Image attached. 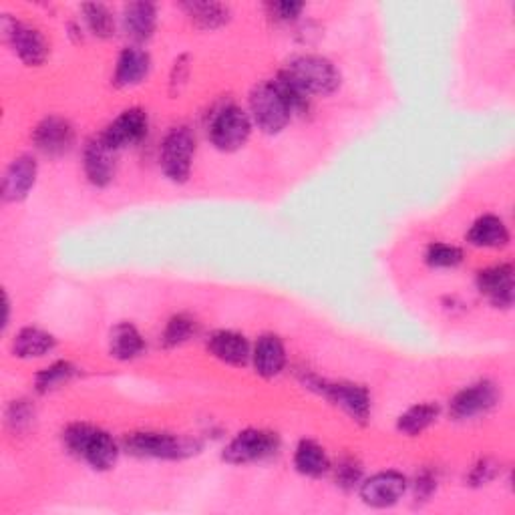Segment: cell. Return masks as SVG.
<instances>
[{
    "instance_id": "cell-1",
    "label": "cell",
    "mask_w": 515,
    "mask_h": 515,
    "mask_svg": "<svg viewBox=\"0 0 515 515\" xmlns=\"http://www.w3.org/2000/svg\"><path fill=\"white\" fill-rule=\"evenodd\" d=\"M310 99L294 91L280 77L262 81L250 93V119L266 135L286 129L296 113L308 109Z\"/></svg>"
},
{
    "instance_id": "cell-2",
    "label": "cell",
    "mask_w": 515,
    "mask_h": 515,
    "mask_svg": "<svg viewBox=\"0 0 515 515\" xmlns=\"http://www.w3.org/2000/svg\"><path fill=\"white\" fill-rule=\"evenodd\" d=\"M278 77L306 99L332 95L340 87L338 69L320 55H298L290 59Z\"/></svg>"
},
{
    "instance_id": "cell-3",
    "label": "cell",
    "mask_w": 515,
    "mask_h": 515,
    "mask_svg": "<svg viewBox=\"0 0 515 515\" xmlns=\"http://www.w3.org/2000/svg\"><path fill=\"white\" fill-rule=\"evenodd\" d=\"M63 443L71 455L95 471H109L119 459L117 441L107 431L89 423H71L63 431Z\"/></svg>"
},
{
    "instance_id": "cell-4",
    "label": "cell",
    "mask_w": 515,
    "mask_h": 515,
    "mask_svg": "<svg viewBox=\"0 0 515 515\" xmlns=\"http://www.w3.org/2000/svg\"><path fill=\"white\" fill-rule=\"evenodd\" d=\"M123 447L129 455L139 459H157V461H180L196 455L202 445L178 437L174 433L161 431H137L125 437Z\"/></svg>"
},
{
    "instance_id": "cell-5",
    "label": "cell",
    "mask_w": 515,
    "mask_h": 515,
    "mask_svg": "<svg viewBox=\"0 0 515 515\" xmlns=\"http://www.w3.org/2000/svg\"><path fill=\"white\" fill-rule=\"evenodd\" d=\"M304 387L314 391L316 395L324 397L328 403L338 407L340 411H345L355 423H369L371 419V393L367 387L349 383V381H326L314 375L304 377Z\"/></svg>"
},
{
    "instance_id": "cell-6",
    "label": "cell",
    "mask_w": 515,
    "mask_h": 515,
    "mask_svg": "<svg viewBox=\"0 0 515 515\" xmlns=\"http://www.w3.org/2000/svg\"><path fill=\"white\" fill-rule=\"evenodd\" d=\"M196 155V137L190 127H171L159 147V167L163 176L174 184H186L192 174Z\"/></svg>"
},
{
    "instance_id": "cell-7",
    "label": "cell",
    "mask_w": 515,
    "mask_h": 515,
    "mask_svg": "<svg viewBox=\"0 0 515 515\" xmlns=\"http://www.w3.org/2000/svg\"><path fill=\"white\" fill-rule=\"evenodd\" d=\"M252 119L242 107L230 103L218 109L210 121V141L216 149L232 153L242 149L252 135Z\"/></svg>"
},
{
    "instance_id": "cell-8",
    "label": "cell",
    "mask_w": 515,
    "mask_h": 515,
    "mask_svg": "<svg viewBox=\"0 0 515 515\" xmlns=\"http://www.w3.org/2000/svg\"><path fill=\"white\" fill-rule=\"evenodd\" d=\"M280 451V437L268 429H244L240 431L222 453V459L230 465H248L274 457Z\"/></svg>"
},
{
    "instance_id": "cell-9",
    "label": "cell",
    "mask_w": 515,
    "mask_h": 515,
    "mask_svg": "<svg viewBox=\"0 0 515 515\" xmlns=\"http://www.w3.org/2000/svg\"><path fill=\"white\" fill-rule=\"evenodd\" d=\"M3 37L13 49V53L27 65V67H41L49 59V43L45 35L27 23L11 19L9 15L3 17Z\"/></svg>"
},
{
    "instance_id": "cell-10",
    "label": "cell",
    "mask_w": 515,
    "mask_h": 515,
    "mask_svg": "<svg viewBox=\"0 0 515 515\" xmlns=\"http://www.w3.org/2000/svg\"><path fill=\"white\" fill-rule=\"evenodd\" d=\"M501 395L497 385L491 381H477L461 389L449 403V413L455 421H471L493 411Z\"/></svg>"
},
{
    "instance_id": "cell-11",
    "label": "cell",
    "mask_w": 515,
    "mask_h": 515,
    "mask_svg": "<svg viewBox=\"0 0 515 515\" xmlns=\"http://www.w3.org/2000/svg\"><path fill=\"white\" fill-rule=\"evenodd\" d=\"M409 489V481L399 471H381L363 479L359 485V493L365 505L385 509L397 505Z\"/></svg>"
},
{
    "instance_id": "cell-12",
    "label": "cell",
    "mask_w": 515,
    "mask_h": 515,
    "mask_svg": "<svg viewBox=\"0 0 515 515\" xmlns=\"http://www.w3.org/2000/svg\"><path fill=\"white\" fill-rule=\"evenodd\" d=\"M75 137H77L75 127L71 125L69 119L61 115L45 117L43 121H39V125L33 131L35 147L51 159H59L67 155L75 145Z\"/></svg>"
},
{
    "instance_id": "cell-13",
    "label": "cell",
    "mask_w": 515,
    "mask_h": 515,
    "mask_svg": "<svg viewBox=\"0 0 515 515\" xmlns=\"http://www.w3.org/2000/svg\"><path fill=\"white\" fill-rule=\"evenodd\" d=\"M147 131H149L147 113L141 107H131V109H125L121 115H117L101 133V137L111 149L119 153L121 149L141 143L147 137Z\"/></svg>"
},
{
    "instance_id": "cell-14",
    "label": "cell",
    "mask_w": 515,
    "mask_h": 515,
    "mask_svg": "<svg viewBox=\"0 0 515 515\" xmlns=\"http://www.w3.org/2000/svg\"><path fill=\"white\" fill-rule=\"evenodd\" d=\"M85 178L95 188H107L117 174V151L101 135L91 137L83 147Z\"/></svg>"
},
{
    "instance_id": "cell-15",
    "label": "cell",
    "mask_w": 515,
    "mask_h": 515,
    "mask_svg": "<svg viewBox=\"0 0 515 515\" xmlns=\"http://www.w3.org/2000/svg\"><path fill=\"white\" fill-rule=\"evenodd\" d=\"M39 165L37 159L29 153L17 155L5 169L3 186H0V194L7 204H17L29 198L31 190L37 184Z\"/></svg>"
},
{
    "instance_id": "cell-16",
    "label": "cell",
    "mask_w": 515,
    "mask_h": 515,
    "mask_svg": "<svg viewBox=\"0 0 515 515\" xmlns=\"http://www.w3.org/2000/svg\"><path fill=\"white\" fill-rule=\"evenodd\" d=\"M477 290L489 300L495 308H511L513 306V266L511 264H495L483 268L477 274Z\"/></svg>"
},
{
    "instance_id": "cell-17",
    "label": "cell",
    "mask_w": 515,
    "mask_h": 515,
    "mask_svg": "<svg viewBox=\"0 0 515 515\" xmlns=\"http://www.w3.org/2000/svg\"><path fill=\"white\" fill-rule=\"evenodd\" d=\"M208 351L212 357L230 367H246L252 361L250 342L236 330H216L208 338Z\"/></svg>"
},
{
    "instance_id": "cell-18",
    "label": "cell",
    "mask_w": 515,
    "mask_h": 515,
    "mask_svg": "<svg viewBox=\"0 0 515 515\" xmlns=\"http://www.w3.org/2000/svg\"><path fill=\"white\" fill-rule=\"evenodd\" d=\"M121 23H123L125 35L135 43V47H139L155 35L157 7L153 3H145V0L129 3L123 7Z\"/></svg>"
},
{
    "instance_id": "cell-19",
    "label": "cell",
    "mask_w": 515,
    "mask_h": 515,
    "mask_svg": "<svg viewBox=\"0 0 515 515\" xmlns=\"http://www.w3.org/2000/svg\"><path fill=\"white\" fill-rule=\"evenodd\" d=\"M252 365L258 377L274 379L286 367V349L280 336L262 334L252 351Z\"/></svg>"
},
{
    "instance_id": "cell-20",
    "label": "cell",
    "mask_w": 515,
    "mask_h": 515,
    "mask_svg": "<svg viewBox=\"0 0 515 515\" xmlns=\"http://www.w3.org/2000/svg\"><path fill=\"white\" fill-rule=\"evenodd\" d=\"M151 71V57L141 47H127L119 53L115 71H113V85L117 89H129L147 79Z\"/></svg>"
},
{
    "instance_id": "cell-21",
    "label": "cell",
    "mask_w": 515,
    "mask_h": 515,
    "mask_svg": "<svg viewBox=\"0 0 515 515\" xmlns=\"http://www.w3.org/2000/svg\"><path fill=\"white\" fill-rule=\"evenodd\" d=\"M145 349L147 345L143 334L131 322H119L115 328H111L109 355L115 361H121V363L135 361L145 353Z\"/></svg>"
},
{
    "instance_id": "cell-22",
    "label": "cell",
    "mask_w": 515,
    "mask_h": 515,
    "mask_svg": "<svg viewBox=\"0 0 515 515\" xmlns=\"http://www.w3.org/2000/svg\"><path fill=\"white\" fill-rule=\"evenodd\" d=\"M55 347H57V338L39 326L21 328L15 334L11 345L13 355L19 359H41L51 355Z\"/></svg>"
},
{
    "instance_id": "cell-23",
    "label": "cell",
    "mask_w": 515,
    "mask_h": 515,
    "mask_svg": "<svg viewBox=\"0 0 515 515\" xmlns=\"http://www.w3.org/2000/svg\"><path fill=\"white\" fill-rule=\"evenodd\" d=\"M182 11L202 31H216L232 19L228 5L212 3V0H188V3H182Z\"/></svg>"
},
{
    "instance_id": "cell-24",
    "label": "cell",
    "mask_w": 515,
    "mask_h": 515,
    "mask_svg": "<svg viewBox=\"0 0 515 515\" xmlns=\"http://www.w3.org/2000/svg\"><path fill=\"white\" fill-rule=\"evenodd\" d=\"M467 242L475 248H503L509 242V230L499 216L485 214L471 224Z\"/></svg>"
},
{
    "instance_id": "cell-25",
    "label": "cell",
    "mask_w": 515,
    "mask_h": 515,
    "mask_svg": "<svg viewBox=\"0 0 515 515\" xmlns=\"http://www.w3.org/2000/svg\"><path fill=\"white\" fill-rule=\"evenodd\" d=\"M294 467L304 477H322L330 471V459L324 447L312 439H302L294 449Z\"/></svg>"
},
{
    "instance_id": "cell-26",
    "label": "cell",
    "mask_w": 515,
    "mask_h": 515,
    "mask_svg": "<svg viewBox=\"0 0 515 515\" xmlns=\"http://www.w3.org/2000/svg\"><path fill=\"white\" fill-rule=\"evenodd\" d=\"M439 415H441V407L437 403L413 405L397 419V431L407 437H419L439 419Z\"/></svg>"
},
{
    "instance_id": "cell-27",
    "label": "cell",
    "mask_w": 515,
    "mask_h": 515,
    "mask_svg": "<svg viewBox=\"0 0 515 515\" xmlns=\"http://www.w3.org/2000/svg\"><path fill=\"white\" fill-rule=\"evenodd\" d=\"M198 332H200V322L194 316L180 312L167 320L161 332V342L165 349H178L186 345V342H190L194 336H198Z\"/></svg>"
},
{
    "instance_id": "cell-28",
    "label": "cell",
    "mask_w": 515,
    "mask_h": 515,
    "mask_svg": "<svg viewBox=\"0 0 515 515\" xmlns=\"http://www.w3.org/2000/svg\"><path fill=\"white\" fill-rule=\"evenodd\" d=\"M79 369L69 361H57L35 375V391L39 395H51L77 377Z\"/></svg>"
},
{
    "instance_id": "cell-29",
    "label": "cell",
    "mask_w": 515,
    "mask_h": 515,
    "mask_svg": "<svg viewBox=\"0 0 515 515\" xmlns=\"http://www.w3.org/2000/svg\"><path fill=\"white\" fill-rule=\"evenodd\" d=\"M81 13H83V21H85L87 31L93 37H97L101 41H107V39L115 37L117 23H115V17H113V13L107 5L89 3V5L81 7Z\"/></svg>"
},
{
    "instance_id": "cell-30",
    "label": "cell",
    "mask_w": 515,
    "mask_h": 515,
    "mask_svg": "<svg viewBox=\"0 0 515 515\" xmlns=\"http://www.w3.org/2000/svg\"><path fill=\"white\" fill-rule=\"evenodd\" d=\"M461 262H463V250L453 244L433 242L425 250V264L429 268L449 270V268H457Z\"/></svg>"
},
{
    "instance_id": "cell-31",
    "label": "cell",
    "mask_w": 515,
    "mask_h": 515,
    "mask_svg": "<svg viewBox=\"0 0 515 515\" xmlns=\"http://www.w3.org/2000/svg\"><path fill=\"white\" fill-rule=\"evenodd\" d=\"M336 487L342 491H353L363 483V465L357 457H342L334 467Z\"/></svg>"
},
{
    "instance_id": "cell-32",
    "label": "cell",
    "mask_w": 515,
    "mask_h": 515,
    "mask_svg": "<svg viewBox=\"0 0 515 515\" xmlns=\"http://www.w3.org/2000/svg\"><path fill=\"white\" fill-rule=\"evenodd\" d=\"M35 421V407L31 405V401L27 399H19L13 401L7 409V425L15 431V433H23L27 431Z\"/></svg>"
},
{
    "instance_id": "cell-33",
    "label": "cell",
    "mask_w": 515,
    "mask_h": 515,
    "mask_svg": "<svg viewBox=\"0 0 515 515\" xmlns=\"http://www.w3.org/2000/svg\"><path fill=\"white\" fill-rule=\"evenodd\" d=\"M304 11V3H296V0H276V3L266 5L268 17H272L276 23H294Z\"/></svg>"
},
{
    "instance_id": "cell-34",
    "label": "cell",
    "mask_w": 515,
    "mask_h": 515,
    "mask_svg": "<svg viewBox=\"0 0 515 515\" xmlns=\"http://www.w3.org/2000/svg\"><path fill=\"white\" fill-rule=\"evenodd\" d=\"M499 471H501L499 463H495L491 459H483L477 465H473L471 473L467 475V483L473 485V487L487 485V483H491L499 475Z\"/></svg>"
},
{
    "instance_id": "cell-35",
    "label": "cell",
    "mask_w": 515,
    "mask_h": 515,
    "mask_svg": "<svg viewBox=\"0 0 515 515\" xmlns=\"http://www.w3.org/2000/svg\"><path fill=\"white\" fill-rule=\"evenodd\" d=\"M437 485H439V477H437V473L433 469H423L421 473H417L415 483H413L417 501L419 499L427 501L437 491Z\"/></svg>"
},
{
    "instance_id": "cell-36",
    "label": "cell",
    "mask_w": 515,
    "mask_h": 515,
    "mask_svg": "<svg viewBox=\"0 0 515 515\" xmlns=\"http://www.w3.org/2000/svg\"><path fill=\"white\" fill-rule=\"evenodd\" d=\"M188 71H190L188 57H180V59L174 63V69H171V91L176 93V87H178V85H186V81H188ZM178 91H180V87H178Z\"/></svg>"
},
{
    "instance_id": "cell-37",
    "label": "cell",
    "mask_w": 515,
    "mask_h": 515,
    "mask_svg": "<svg viewBox=\"0 0 515 515\" xmlns=\"http://www.w3.org/2000/svg\"><path fill=\"white\" fill-rule=\"evenodd\" d=\"M9 320H11V302H9V296L5 294V328L9 326Z\"/></svg>"
}]
</instances>
